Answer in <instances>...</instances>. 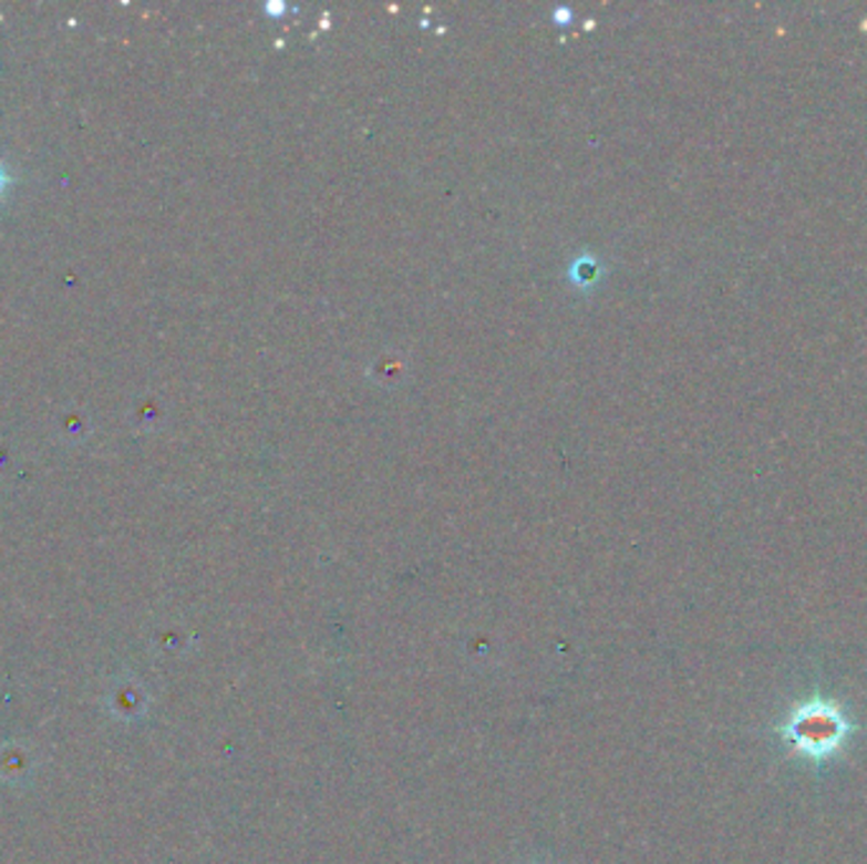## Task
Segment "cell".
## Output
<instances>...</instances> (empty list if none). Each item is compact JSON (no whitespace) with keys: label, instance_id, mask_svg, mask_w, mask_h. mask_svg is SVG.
Segmentation results:
<instances>
[{"label":"cell","instance_id":"2","mask_svg":"<svg viewBox=\"0 0 867 864\" xmlns=\"http://www.w3.org/2000/svg\"><path fill=\"white\" fill-rule=\"evenodd\" d=\"M601 275H603V264L597 257H591V254H584V257L574 259L571 267H568V277H571L576 287L599 285Z\"/></svg>","mask_w":867,"mask_h":864},{"label":"cell","instance_id":"1","mask_svg":"<svg viewBox=\"0 0 867 864\" xmlns=\"http://www.w3.org/2000/svg\"><path fill=\"white\" fill-rule=\"evenodd\" d=\"M778 733L792 753L809 758L814 763H825L843 751L849 736L855 733V726L835 700L814 695L794 704L789 718L778 726Z\"/></svg>","mask_w":867,"mask_h":864},{"label":"cell","instance_id":"3","mask_svg":"<svg viewBox=\"0 0 867 864\" xmlns=\"http://www.w3.org/2000/svg\"><path fill=\"white\" fill-rule=\"evenodd\" d=\"M6 188H8V173H6V167L0 165V196H3Z\"/></svg>","mask_w":867,"mask_h":864}]
</instances>
